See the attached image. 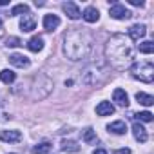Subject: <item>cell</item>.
I'll return each mask as SVG.
<instances>
[{"label":"cell","mask_w":154,"mask_h":154,"mask_svg":"<svg viewBox=\"0 0 154 154\" xmlns=\"http://www.w3.org/2000/svg\"><path fill=\"white\" fill-rule=\"evenodd\" d=\"M134 45L125 35H112L105 44V58L116 69H127L134 63Z\"/></svg>","instance_id":"1"},{"label":"cell","mask_w":154,"mask_h":154,"mask_svg":"<svg viewBox=\"0 0 154 154\" xmlns=\"http://www.w3.org/2000/svg\"><path fill=\"white\" fill-rule=\"evenodd\" d=\"M93 51V36L85 29H71L63 36V53L71 62H80Z\"/></svg>","instance_id":"2"},{"label":"cell","mask_w":154,"mask_h":154,"mask_svg":"<svg viewBox=\"0 0 154 154\" xmlns=\"http://www.w3.org/2000/svg\"><path fill=\"white\" fill-rule=\"evenodd\" d=\"M131 72L136 80L150 84L154 80V65L150 62H136L131 65Z\"/></svg>","instance_id":"3"},{"label":"cell","mask_w":154,"mask_h":154,"mask_svg":"<svg viewBox=\"0 0 154 154\" xmlns=\"http://www.w3.org/2000/svg\"><path fill=\"white\" fill-rule=\"evenodd\" d=\"M109 15H111V18H114V20H129V18L132 17V13H131L123 4H112L111 9H109Z\"/></svg>","instance_id":"4"},{"label":"cell","mask_w":154,"mask_h":154,"mask_svg":"<svg viewBox=\"0 0 154 154\" xmlns=\"http://www.w3.org/2000/svg\"><path fill=\"white\" fill-rule=\"evenodd\" d=\"M145 35H147V27L143 24H134V26L129 27V38L134 40V42H140Z\"/></svg>","instance_id":"5"},{"label":"cell","mask_w":154,"mask_h":154,"mask_svg":"<svg viewBox=\"0 0 154 154\" xmlns=\"http://www.w3.org/2000/svg\"><path fill=\"white\" fill-rule=\"evenodd\" d=\"M0 140L4 143H18L22 140V134H20V131H2Z\"/></svg>","instance_id":"6"},{"label":"cell","mask_w":154,"mask_h":154,"mask_svg":"<svg viewBox=\"0 0 154 154\" xmlns=\"http://www.w3.org/2000/svg\"><path fill=\"white\" fill-rule=\"evenodd\" d=\"M63 11H65V15H67L71 20H78V18L82 17L78 6H76L74 2H65V4H63Z\"/></svg>","instance_id":"7"},{"label":"cell","mask_w":154,"mask_h":154,"mask_svg":"<svg viewBox=\"0 0 154 154\" xmlns=\"http://www.w3.org/2000/svg\"><path fill=\"white\" fill-rule=\"evenodd\" d=\"M132 134H134V138H136L140 143H145V141H147V138H149L147 129H145L140 122H136V123L132 125Z\"/></svg>","instance_id":"8"},{"label":"cell","mask_w":154,"mask_h":154,"mask_svg":"<svg viewBox=\"0 0 154 154\" xmlns=\"http://www.w3.org/2000/svg\"><path fill=\"white\" fill-rule=\"evenodd\" d=\"M82 18H84L85 22H89V24H94V22H98L100 13H98V9H96V8L89 6V8H85V11L82 13Z\"/></svg>","instance_id":"9"},{"label":"cell","mask_w":154,"mask_h":154,"mask_svg":"<svg viewBox=\"0 0 154 154\" xmlns=\"http://www.w3.org/2000/svg\"><path fill=\"white\" fill-rule=\"evenodd\" d=\"M35 27H36L35 18H33L29 13H27V15H24V17H22V20H20V29H22L24 33H31Z\"/></svg>","instance_id":"10"},{"label":"cell","mask_w":154,"mask_h":154,"mask_svg":"<svg viewBox=\"0 0 154 154\" xmlns=\"http://www.w3.org/2000/svg\"><path fill=\"white\" fill-rule=\"evenodd\" d=\"M42 24H44V29H45V31H54V29L60 26V18H58L56 15H45Z\"/></svg>","instance_id":"11"},{"label":"cell","mask_w":154,"mask_h":154,"mask_svg":"<svg viewBox=\"0 0 154 154\" xmlns=\"http://www.w3.org/2000/svg\"><path fill=\"white\" fill-rule=\"evenodd\" d=\"M9 62H11L15 67H20V69H24V67H29V63H31L27 56H24V54H18V53L11 54V56H9Z\"/></svg>","instance_id":"12"},{"label":"cell","mask_w":154,"mask_h":154,"mask_svg":"<svg viewBox=\"0 0 154 154\" xmlns=\"http://www.w3.org/2000/svg\"><path fill=\"white\" fill-rule=\"evenodd\" d=\"M114 112V105L111 102H100L96 105V114L98 116H111Z\"/></svg>","instance_id":"13"},{"label":"cell","mask_w":154,"mask_h":154,"mask_svg":"<svg viewBox=\"0 0 154 154\" xmlns=\"http://www.w3.org/2000/svg\"><path fill=\"white\" fill-rule=\"evenodd\" d=\"M112 100H114L120 107H127V105H129V96H127V93H125L123 89H116V91L112 93Z\"/></svg>","instance_id":"14"},{"label":"cell","mask_w":154,"mask_h":154,"mask_svg":"<svg viewBox=\"0 0 154 154\" xmlns=\"http://www.w3.org/2000/svg\"><path fill=\"white\" fill-rule=\"evenodd\" d=\"M107 131H109V132H114V134H125V132H127V125H125V122L118 120V122L109 123V125H107Z\"/></svg>","instance_id":"15"},{"label":"cell","mask_w":154,"mask_h":154,"mask_svg":"<svg viewBox=\"0 0 154 154\" xmlns=\"http://www.w3.org/2000/svg\"><path fill=\"white\" fill-rule=\"evenodd\" d=\"M27 47H29V51H33V53L42 51V49H44V38H42V36H33V38L27 42Z\"/></svg>","instance_id":"16"},{"label":"cell","mask_w":154,"mask_h":154,"mask_svg":"<svg viewBox=\"0 0 154 154\" xmlns=\"http://www.w3.org/2000/svg\"><path fill=\"white\" fill-rule=\"evenodd\" d=\"M60 149H62L63 152H78V150H80V145L76 143L74 140H63V141L60 143Z\"/></svg>","instance_id":"17"},{"label":"cell","mask_w":154,"mask_h":154,"mask_svg":"<svg viewBox=\"0 0 154 154\" xmlns=\"http://www.w3.org/2000/svg\"><path fill=\"white\" fill-rule=\"evenodd\" d=\"M0 80H2L4 84H13L17 80V74L11 69H4V71H0Z\"/></svg>","instance_id":"18"},{"label":"cell","mask_w":154,"mask_h":154,"mask_svg":"<svg viewBox=\"0 0 154 154\" xmlns=\"http://www.w3.org/2000/svg\"><path fill=\"white\" fill-rule=\"evenodd\" d=\"M82 140H84L85 143H89V145H93V143H96V141H98V138H96V132H94L91 127H87V129L84 131V134H82Z\"/></svg>","instance_id":"19"},{"label":"cell","mask_w":154,"mask_h":154,"mask_svg":"<svg viewBox=\"0 0 154 154\" xmlns=\"http://www.w3.org/2000/svg\"><path fill=\"white\" fill-rule=\"evenodd\" d=\"M136 100H138L141 105H145V107H150V105L154 103V98H152L150 94H147V93H136Z\"/></svg>","instance_id":"20"},{"label":"cell","mask_w":154,"mask_h":154,"mask_svg":"<svg viewBox=\"0 0 154 154\" xmlns=\"http://www.w3.org/2000/svg\"><path fill=\"white\" fill-rule=\"evenodd\" d=\"M138 49H140V53H143V54H150V53H154V42H150V40L140 42Z\"/></svg>","instance_id":"21"},{"label":"cell","mask_w":154,"mask_h":154,"mask_svg":"<svg viewBox=\"0 0 154 154\" xmlns=\"http://www.w3.org/2000/svg\"><path fill=\"white\" fill-rule=\"evenodd\" d=\"M51 150V143L49 141H42V143H38L36 147H33V152L35 154H47Z\"/></svg>","instance_id":"22"},{"label":"cell","mask_w":154,"mask_h":154,"mask_svg":"<svg viewBox=\"0 0 154 154\" xmlns=\"http://www.w3.org/2000/svg\"><path fill=\"white\" fill-rule=\"evenodd\" d=\"M27 15L29 13V6L27 4H18V6H15L13 9H11V15L9 17H17V15Z\"/></svg>","instance_id":"23"},{"label":"cell","mask_w":154,"mask_h":154,"mask_svg":"<svg viewBox=\"0 0 154 154\" xmlns=\"http://www.w3.org/2000/svg\"><path fill=\"white\" fill-rule=\"evenodd\" d=\"M140 122H152L154 120V114L152 112H149V111H143V112H138V114H134Z\"/></svg>","instance_id":"24"},{"label":"cell","mask_w":154,"mask_h":154,"mask_svg":"<svg viewBox=\"0 0 154 154\" xmlns=\"http://www.w3.org/2000/svg\"><path fill=\"white\" fill-rule=\"evenodd\" d=\"M6 45H8V47H18V45H22V40L17 38V36H9V38L6 40Z\"/></svg>","instance_id":"25"},{"label":"cell","mask_w":154,"mask_h":154,"mask_svg":"<svg viewBox=\"0 0 154 154\" xmlns=\"http://www.w3.org/2000/svg\"><path fill=\"white\" fill-rule=\"evenodd\" d=\"M114 154H131V149H118L114 150Z\"/></svg>","instance_id":"26"},{"label":"cell","mask_w":154,"mask_h":154,"mask_svg":"<svg viewBox=\"0 0 154 154\" xmlns=\"http://www.w3.org/2000/svg\"><path fill=\"white\" fill-rule=\"evenodd\" d=\"M129 4H132V6H143V2H141V0H129Z\"/></svg>","instance_id":"27"},{"label":"cell","mask_w":154,"mask_h":154,"mask_svg":"<svg viewBox=\"0 0 154 154\" xmlns=\"http://www.w3.org/2000/svg\"><path fill=\"white\" fill-rule=\"evenodd\" d=\"M93 154H107V150H103V149H96Z\"/></svg>","instance_id":"28"},{"label":"cell","mask_w":154,"mask_h":154,"mask_svg":"<svg viewBox=\"0 0 154 154\" xmlns=\"http://www.w3.org/2000/svg\"><path fill=\"white\" fill-rule=\"evenodd\" d=\"M9 4V0H0V6H8Z\"/></svg>","instance_id":"29"},{"label":"cell","mask_w":154,"mask_h":154,"mask_svg":"<svg viewBox=\"0 0 154 154\" xmlns=\"http://www.w3.org/2000/svg\"><path fill=\"white\" fill-rule=\"evenodd\" d=\"M0 29H2V20H0Z\"/></svg>","instance_id":"30"}]
</instances>
